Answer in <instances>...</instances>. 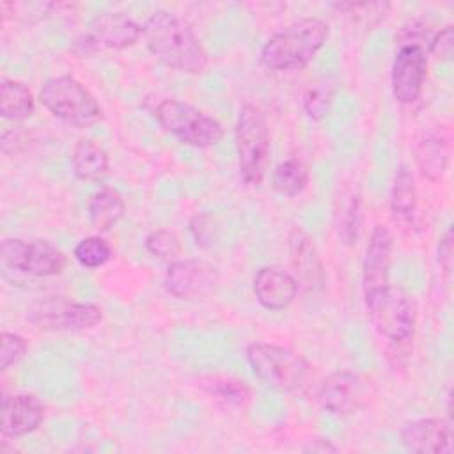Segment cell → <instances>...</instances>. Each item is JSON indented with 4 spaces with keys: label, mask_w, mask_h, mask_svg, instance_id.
Here are the masks:
<instances>
[{
    "label": "cell",
    "mask_w": 454,
    "mask_h": 454,
    "mask_svg": "<svg viewBox=\"0 0 454 454\" xmlns=\"http://www.w3.org/2000/svg\"><path fill=\"white\" fill-rule=\"evenodd\" d=\"M147 50L168 67L200 74L209 64L207 51L190 23L168 11H154L142 25Z\"/></svg>",
    "instance_id": "cell-1"
},
{
    "label": "cell",
    "mask_w": 454,
    "mask_h": 454,
    "mask_svg": "<svg viewBox=\"0 0 454 454\" xmlns=\"http://www.w3.org/2000/svg\"><path fill=\"white\" fill-rule=\"evenodd\" d=\"M328 39V25L319 18H301L277 30L261 48V64L271 71L303 69Z\"/></svg>",
    "instance_id": "cell-2"
},
{
    "label": "cell",
    "mask_w": 454,
    "mask_h": 454,
    "mask_svg": "<svg viewBox=\"0 0 454 454\" xmlns=\"http://www.w3.org/2000/svg\"><path fill=\"white\" fill-rule=\"evenodd\" d=\"M367 316L380 337L403 349L413 339L417 309L408 293L390 284L364 293Z\"/></svg>",
    "instance_id": "cell-3"
},
{
    "label": "cell",
    "mask_w": 454,
    "mask_h": 454,
    "mask_svg": "<svg viewBox=\"0 0 454 454\" xmlns=\"http://www.w3.org/2000/svg\"><path fill=\"white\" fill-rule=\"evenodd\" d=\"M247 362L255 378L278 392L298 390L309 376V362L294 349L273 342L247 346Z\"/></svg>",
    "instance_id": "cell-4"
},
{
    "label": "cell",
    "mask_w": 454,
    "mask_h": 454,
    "mask_svg": "<svg viewBox=\"0 0 454 454\" xmlns=\"http://www.w3.org/2000/svg\"><path fill=\"white\" fill-rule=\"evenodd\" d=\"M39 101L51 115L76 128L92 126L103 117L94 94L69 74L46 80L39 90Z\"/></svg>",
    "instance_id": "cell-5"
},
{
    "label": "cell",
    "mask_w": 454,
    "mask_h": 454,
    "mask_svg": "<svg viewBox=\"0 0 454 454\" xmlns=\"http://www.w3.org/2000/svg\"><path fill=\"white\" fill-rule=\"evenodd\" d=\"M234 135L239 174L247 184L259 186L270 160V133L264 114L255 105L245 103L239 108Z\"/></svg>",
    "instance_id": "cell-6"
},
{
    "label": "cell",
    "mask_w": 454,
    "mask_h": 454,
    "mask_svg": "<svg viewBox=\"0 0 454 454\" xmlns=\"http://www.w3.org/2000/svg\"><path fill=\"white\" fill-rule=\"evenodd\" d=\"M154 117L167 133L184 145L204 149L223 138L220 121L179 99H161L154 108Z\"/></svg>",
    "instance_id": "cell-7"
},
{
    "label": "cell",
    "mask_w": 454,
    "mask_h": 454,
    "mask_svg": "<svg viewBox=\"0 0 454 454\" xmlns=\"http://www.w3.org/2000/svg\"><path fill=\"white\" fill-rule=\"evenodd\" d=\"M2 261L7 268L32 277L59 275L67 264L64 252L50 241L21 238L4 239Z\"/></svg>",
    "instance_id": "cell-8"
},
{
    "label": "cell",
    "mask_w": 454,
    "mask_h": 454,
    "mask_svg": "<svg viewBox=\"0 0 454 454\" xmlns=\"http://www.w3.org/2000/svg\"><path fill=\"white\" fill-rule=\"evenodd\" d=\"M142 27L124 12H98L87 25L82 39L74 43L80 55L99 50H124L138 43Z\"/></svg>",
    "instance_id": "cell-9"
},
{
    "label": "cell",
    "mask_w": 454,
    "mask_h": 454,
    "mask_svg": "<svg viewBox=\"0 0 454 454\" xmlns=\"http://www.w3.org/2000/svg\"><path fill=\"white\" fill-rule=\"evenodd\" d=\"M216 284V268L200 259H176L163 275L165 291L177 300H204Z\"/></svg>",
    "instance_id": "cell-10"
},
{
    "label": "cell",
    "mask_w": 454,
    "mask_h": 454,
    "mask_svg": "<svg viewBox=\"0 0 454 454\" xmlns=\"http://www.w3.org/2000/svg\"><path fill=\"white\" fill-rule=\"evenodd\" d=\"M427 74V51L424 44L399 43L392 71L390 85L394 98L403 105H411L419 99Z\"/></svg>",
    "instance_id": "cell-11"
},
{
    "label": "cell",
    "mask_w": 454,
    "mask_h": 454,
    "mask_svg": "<svg viewBox=\"0 0 454 454\" xmlns=\"http://www.w3.org/2000/svg\"><path fill=\"white\" fill-rule=\"evenodd\" d=\"M369 399V383L353 371L332 372L317 390L319 406L337 417L358 411Z\"/></svg>",
    "instance_id": "cell-12"
},
{
    "label": "cell",
    "mask_w": 454,
    "mask_h": 454,
    "mask_svg": "<svg viewBox=\"0 0 454 454\" xmlns=\"http://www.w3.org/2000/svg\"><path fill=\"white\" fill-rule=\"evenodd\" d=\"M289 261L293 268V277L298 286L309 293L321 291L325 287V264L314 239L301 229L293 227L287 236Z\"/></svg>",
    "instance_id": "cell-13"
},
{
    "label": "cell",
    "mask_w": 454,
    "mask_h": 454,
    "mask_svg": "<svg viewBox=\"0 0 454 454\" xmlns=\"http://www.w3.org/2000/svg\"><path fill=\"white\" fill-rule=\"evenodd\" d=\"M401 443L419 454H450L452 427L450 422L440 417L413 419L403 424L399 431Z\"/></svg>",
    "instance_id": "cell-14"
},
{
    "label": "cell",
    "mask_w": 454,
    "mask_h": 454,
    "mask_svg": "<svg viewBox=\"0 0 454 454\" xmlns=\"http://www.w3.org/2000/svg\"><path fill=\"white\" fill-rule=\"evenodd\" d=\"M0 417V431L4 438L23 436L39 427L44 419V404L32 394H4Z\"/></svg>",
    "instance_id": "cell-15"
},
{
    "label": "cell",
    "mask_w": 454,
    "mask_h": 454,
    "mask_svg": "<svg viewBox=\"0 0 454 454\" xmlns=\"http://www.w3.org/2000/svg\"><path fill=\"white\" fill-rule=\"evenodd\" d=\"M394 238L387 225L378 223L369 238L364 262H362V287L364 293L387 286L392 266Z\"/></svg>",
    "instance_id": "cell-16"
},
{
    "label": "cell",
    "mask_w": 454,
    "mask_h": 454,
    "mask_svg": "<svg viewBox=\"0 0 454 454\" xmlns=\"http://www.w3.org/2000/svg\"><path fill=\"white\" fill-rule=\"evenodd\" d=\"M298 289L300 286L293 273L278 266H262L254 277V294L268 310L287 309L294 301Z\"/></svg>",
    "instance_id": "cell-17"
},
{
    "label": "cell",
    "mask_w": 454,
    "mask_h": 454,
    "mask_svg": "<svg viewBox=\"0 0 454 454\" xmlns=\"http://www.w3.org/2000/svg\"><path fill=\"white\" fill-rule=\"evenodd\" d=\"M41 316V325L44 328H59L82 332L90 330L103 319V310L96 303L82 301H57V307H44Z\"/></svg>",
    "instance_id": "cell-18"
},
{
    "label": "cell",
    "mask_w": 454,
    "mask_h": 454,
    "mask_svg": "<svg viewBox=\"0 0 454 454\" xmlns=\"http://www.w3.org/2000/svg\"><path fill=\"white\" fill-rule=\"evenodd\" d=\"M449 142L442 135H427L415 145V163L427 181H440L449 165Z\"/></svg>",
    "instance_id": "cell-19"
},
{
    "label": "cell",
    "mask_w": 454,
    "mask_h": 454,
    "mask_svg": "<svg viewBox=\"0 0 454 454\" xmlns=\"http://www.w3.org/2000/svg\"><path fill=\"white\" fill-rule=\"evenodd\" d=\"M110 160L106 151L90 138L76 142L71 153L73 174L82 181H96L108 172Z\"/></svg>",
    "instance_id": "cell-20"
},
{
    "label": "cell",
    "mask_w": 454,
    "mask_h": 454,
    "mask_svg": "<svg viewBox=\"0 0 454 454\" xmlns=\"http://www.w3.org/2000/svg\"><path fill=\"white\" fill-rule=\"evenodd\" d=\"M126 204L115 188H99L87 200V215L98 231H110L124 215Z\"/></svg>",
    "instance_id": "cell-21"
},
{
    "label": "cell",
    "mask_w": 454,
    "mask_h": 454,
    "mask_svg": "<svg viewBox=\"0 0 454 454\" xmlns=\"http://www.w3.org/2000/svg\"><path fill=\"white\" fill-rule=\"evenodd\" d=\"M199 387L215 401L232 408H245L252 397L250 387L245 381L232 376H222V374L202 376L199 378Z\"/></svg>",
    "instance_id": "cell-22"
},
{
    "label": "cell",
    "mask_w": 454,
    "mask_h": 454,
    "mask_svg": "<svg viewBox=\"0 0 454 454\" xmlns=\"http://www.w3.org/2000/svg\"><path fill=\"white\" fill-rule=\"evenodd\" d=\"M390 211L401 223H413L417 215V186L406 165H401L395 172L390 192Z\"/></svg>",
    "instance_id": "cell-23"
},
{
    "label": "cell",
    "mask_w": 454,
    "mask_h": 454,
    "mask_svg": "<svg viewBox=\"0 0 454 454\" xmlns=\"http://www.w3.org/2000/svg\"><path fill=\"white\" fill-rule=\"evenodd\" d=\"M35 110L32 90L18 80H2L0 83V114L7 121H23Z\"/></svg>",
    "instance_id": "cell-24"
},
{
    "label": "cell",
    "mask_w": 454,
    "mask_h": 454,
    "mask_svg": "<svg viewBox=\"0 0 454 454\" xmlns=\"http://www.w3.org/2000/svg\"><path fill=\"white\" fill-rule=\"evenodd\" d=\"M309 168L298 158H289L280 161L271 172V186L277 193L284 197L300 195L309 184Z\"/></svg>",
    "instance_id": "cell-25"
},
{
    "label": "cell",
    "mask_w": 454,
    "mask_h": 454,
    "mask_svg": "<svg viewBox=\"0 0 454 454\" xmlns=\"http://www.w3.org/2000/svg\"><path fill=\"white\" fill-rule=\"evenodd\" d=\"M362 227V199L358 193H349L335 218V229L342 243L355 245L360 236Z\"/></svg>",
    "instance_id": "cell-26"
},
{
    "label": "cell",
    "mask_w": 454,
    "mask_h": 454,
    "mask_svg": "<svg viewBox=\"0 0 454 454\" xmlns=\"http://www.w3.org/2000/svg\"><path fill=\"white\" fill-rule=\"evenodd\" d=\"M73 255L85 268H99L112 259L114 250L106 239L99 236H89L76 243Z\"/></svg>",
    "instance_id": "cell-27"
},
{
    "label": "cell",
    "mask_w": 454,
    "mask_h": 454,
    "mask_svg": "<svg viewBox=\"0 0 454 454\" xmlns=\"http://www.w3.org/2000/svg\"><path fill=\"white\" fill-rule=\"evenodd\" d=\"M144 245H145V250L153 257L168 261V262L176 261L177 255L181 254V241H179L177 234L172 231H167V229H158V231L149 232Z\"/></svg>",
    "instance_id": "cell-28"
},
{
    "label": "cell",
    "mask_w": 454,
    "mask_h": 454,
    "mask_svg": "<svg viewBox=\"0 0 454 454\" xmlns=\"http://www.w3.org/2000/svg\"><path fill=\"white\" fill-rule=\"evenodd\" d=\"M333 7L344 14H351L365 25H376L385 20L387 11L390 9L388 2H337Z\"/></svg>",
    "instance_id": "cell-29"
},
{
    "label": "cell",
    "mask_w": 454,
    "mask_h": 454,
    "mask_svg": "<svg viewBox=\"0 0 454 454\" xmlns=\"http://www.w3.org/2000/svg\"><path fill=\"white\" fill-rule=\"evenodd\" d=\"M332 101V90L326 83H310L303 94V108L307 115L314 121H319L326 115Z\"/></svg>",
    "instance_id": "cell-30"
},
{
    "label": "cell",
    "mask_w": 454,
    "mask_h": 454,
    "mask_svg": "<svg viewBox=\"0 0 454 454\" xmlns=\"http://www.w3.org/2000/svg\"><path fill=\"white\" fill-rule=\"evenodd\" d=\"M27 340L12 332H2L0 335V371H7L27 353Z\"/></svg>",
    "instance_id": "cell-31"
},
{
    "label": "cell",
    "mask_w": 454,
    "mask_h": 454,
    "mask_svg": "<svg viewBox=\"0 0 454 454\" xmlns=\"http://www.w3.org/2000/svg\"><path fill=\"white\" fill-rule=\"evenodd\" d=\"M190 234L197 247L207 248L218 238V225L211 215L199 213L190 220Z\"/></svg>",
    "instance_id": "cell-32"
},
{
    "label": "cell",
    "mask_w": 454,
    "mask_h": 454,
    "mask_svg": "<svg viewBox=\"0 0 454 454\" xmlns=\"http://www.w3.org/2000/svg\"><path fill=\"white\" fill-rule=\"evenodd\" d=\"M454 48V30L452 25H445L429 39V53L440 60H445L452 55Z\"/></svg>",
    "instance_id": "cell-33"
},
{
    "label": "cell",
    "mask_w": 454,
    "mask_h": 454,
    "mask_svg": "<svg viewBox=\"0 0 454 454\" xmlns=\"http://www.w3.org/2000/svg\"><path fill=\"white\" fill-rule=\"evenodd\" d=\"M436 259L443 273L450 275L452 264H454V234H452V225L445 231V234L440 238L438 248H436Z\"/></svg>",
    "instance_id": "cell-34"
},
{
    "label": "cell",
    "mask_w": 454,
    "mask_h": 454,
    "mask_svg": "<svg viewBox=\"0 0 454 454\" xmlns=\"http://www.w3.org/2000/svg\"><path fill=\"white\" fill-rule=\"evenodd\" d=\"M27 142L25 131L20 128H11V129H4L2 138H0V145L4 154H18L20 151H23Z\"/></svg>",
    "instance_id": "cell-35"
},
{
    "label": "cell",
    "mask_w": 454,
    "mask_h": 454,
    "mask_svg": "<svg viewBox=\"0 0 454 454\" xmlns=\"http://www.w3.org/2000/svg\"><path fill=\"white\" fill-rule=\"evenodd\" d=\"M305 452H335L337 447L328 438H312L303 445Z\"/></svg>",
    "instance_id": "cell-36"
}]
</instances>
